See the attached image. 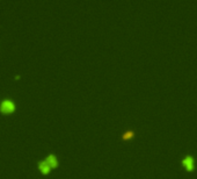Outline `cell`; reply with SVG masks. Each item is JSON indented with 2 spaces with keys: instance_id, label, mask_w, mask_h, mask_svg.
Returning <instances> with one entry per match:
<instances>
[{
  "instance_id": "cell-1",
  "label": "cell",
  "mask_w": 197,
  "mask_h": 179,
  "mask_svg": "<svg viewBox=\"0 0 197 179\" xmlns=\"http://www.w3.org/2000/svg\"><path fill=\"white\" fill-rule=\"evenodd\" d=\"M180 165L187 172H195L197 169L196 157L193 154H185L180 159Z\"/></svg>"
},
{
  "instance_id": "cell-2",
  "label": "cell",
  "mask_w": 197,
  "mask_h": 179,
  "mask_svg": "<svg viewBox=\"0 0 197 179\" xmlns=\"http://www.w3.org/2000/svg\"><path fill=\"white\" fill-rule=\"evenodd\" d=\"M15 109V103L11 99H5L0 103V111L4 113H12Z\"/></svg>"
},
{
  "instance_id": "cell-3",
  "label": "cell",
  "mask_w": 197,
  "mask_h": 179,
  "mask_svg": "<svg viewBox=\"0 0 197 179\" xmlns=\"http://www.w3.org/2000/svg\"><path fill=\"white\" fill-rule=\"evenodd\" d=\"M45 162H47V163L50 165V167H51V169L58 166V159H57V157H56L53 154H50V155H48L47 159H45Z\"/></svg>"
},
{
  "instance_id": "cell-4",
  "label": "cell",
  "mask_w": 197,
  "mask_h": 179,
  "mask_svg": "<svg viewBox=\"0 0 197 179\" xmlns=\"http://www.w3.org/2000/svg\"><path fill=\"white\" fill-rule=\"evenodd\" d=\"M38 169L41 170V172L43 173V175H48L49 172H50V170H51V167H50V165L45 162V161H42V162H39L38 163Z\"/></svg>"
},
{
  "instance_id": "cell-5",
  "label": "cell",
  "mask_w": 197,
  "mask_h": 179,
  "mask_svg": "<svg viewBox=\"0 0 197 179\" xmlns=\"http://www.w3.org/2000/svg\"><path fill=\"white\" fill-rule=\"evenodd\" d=\"M134 130H128L122 135V139L123 140H131V139H134Z\"/></svg>"
}]
</instances>
